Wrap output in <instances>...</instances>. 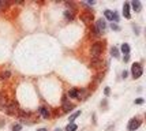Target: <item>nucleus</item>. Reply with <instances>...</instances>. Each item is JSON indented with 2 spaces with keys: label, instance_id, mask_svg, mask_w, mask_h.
Listing matches in <instances>:
<instances>
[{
  "label": "nucleus",
  "instance_id": "f257e3e1",
  "mask_svg": "<svg viewBox=\"0 0 146 131\" xmlns=\"http://www.w3.org/2000/svg\"><path fill=\"white\" fill-rule=\"evenodd\" d=\"M102 51H104V44L100 41H96L94 44H92V48H90V56L92 59H101Z\"/></svg>",
  "mask_w": 146,
  "mask_h": 131
},
{
  "label": "nucleus",
  "instance_id": "f03ea898",
  "mask_svg": "<svg viewBox=\"0 0 146 131\" xmlns=\"http://www.w3.org/2000/svg\"><path fill=\"white\" fill-rule=\"evenodd\" d=\"M143 74V68H142V64L141 63H134L131 66V75H133L134 79H138L141 78Z\"/></svg>",
  "mask_w": 146,
  "mask_h": 131
},
{
  "label": "nucleus",
  "instance_id": "7ed1b4c3",
  "mask_svg": "<svg viewBox=\"0 0 146 131\" xmlns=\"http://www.w3.org/2000/svg\"><path fill=\"white\" fill-rule=\"evenodd\" d=\"M96 31H97V34L98 36H101V34H104L105 33V29H107V22H105V19H97L96 21V26H94Z\"/></svg>",
  "mask_w": 146,
  "mask_h": 131
},
{
  "label": "nucleus",
  "instance_id": "20e7f679",
  "mask_svg": "<svg viewBox=\"0 0 146 131\" xmlns=\"http://www.w3.org/2000/svg\"><path fill=\"white\" fill-rule=\"evenodd\" d=\"M141 124H142V120H141L139 118H133L130 122H128L127 128H128V131H135V130L139 128Z\"/></svg>",
  "mask_w": 146,
  "mask_h": 131
},
{
  "label": "nucleus",
  "instance_id": "39448f33",
  "mask_svg": "<svg viewBox=\"0 0 146 131\" xmlns=\"http://www.w3.org/2000/svg\"><path fill=\"white\" fill-rule=\"evenodd\" d=\"M93 13L92 11H86V13H83V14H81V19H82L85 23H92L93 22Z\"/></svg>",
  "mask_w": 146,
  "mask_h": 131
},
{
  "label": "nucleus",
  "instance_id": "423d86ee",
  "mask_svg": "<svg viewBox=\"0 0 146 131\" xmlns=\"http://www.w3.org/2000/svg\"><path fill=\"white\" fill-rule=\"evenodd\" d=\"M89 96H90V92L88 89H78V96H76L78 100H86Z\"/></svg>",
  "mask_w": 146,
  "mask_h": 131
},
{
  "label": "nucleus",
  "instance_id": "0eeeda50",
  "mask_svg": "<svg viewBox=\"0 0 146 131\" xmlns=\"http://www.w3.org/2000/svg\"><path fill=\"white\" fill-rule=\"evenodd\" d=\"M38 113H40L44 119L51 118V112H49V109H48L46 106H40V108H38Z\"/></svg>",
  "mask_w": 146,
  "mask_h": 131
},
{
  "label": "nucleus",
  "instance_id": "6e6552de",
  "mask_svg": "<svg viewBox=\"0 0 146 131\" xmlns=\"http://www.w3.org/2000/svg\"><path fill=\"white\" fill-rule=\"evenodd\" d=\"M130 6L134 8V11H135V13H141V11H142V4H141L139 0H133Z\"/></svg>",
  "mask_w": 146,
  "mask_h": 131
},
{
  "label": "nucleus",
  "instance_id": "1a4fd4ad",
  "mask_svg": "<svg viewBox=\"0 0 146 131\" xmlns=\"http://www.w3.org/2000/svg\"><path fill=\"white\" fill-rule=\"evenodd\" d=\"M123 17L126 19L131 18V14H130V3H124V4H123Z\"/></svg>",
  "mask_w": 146,
  "mask_h": 131
},
{
  "label": "nucleus",
  "instance_id": "9d476101",
  "mask_svg": "<svg viewBox=\"0 0 146 131\" xmlns=\"http://www.w3.org/2000/svg\"><path fill=\"white\" fill-rule=\"evenodd\" d=\"M62 104H63V105H62V108H63L64 112H71V111L74 109V104H71L68 100L64 101V102H62Z\"/></svg>",
  "mask_w": 146,
  "mask_h": 131
},
{
  "label": "nucleus",
  "instance_id": "9b49d317",
  "mask_svg": "<svg viewBox=\"0 0 146 131\" xmlns=\"http://www.w3.org/2000/svg\"><path fill=\"white\" fill-rule=\"evenodd\" d=\"M90 66H92L93 68H100V67L102 66V60H101V59H92Z\"/></svg>",
  "mask_w": 146,
  "mask_h": 131
},
{
  "label": "nucleus",
  "instance_id": "f8f14e48",
  "mask_svg": "<svg viewBox=\"0 0 146 131\" xmlns=\"http://www.w3.org/2000/svg\"><path fill=\"white\" fill-rule=\"evenodd\" d=\"M6 106H7V98H6V96H4L3 93H0V109L3 111Z\"/></svg>",
  "mask_w": 146,
  "mask_h": 131
},
{
  "label": "nucleus",
  "instance_id": "ddd939ff",
  "mask_svg": "<svg viewBox=\"0 0 146 131\" xmlns=\"http://www.w3.org/2000/svg\"><path fill=\"white\" fill-rule=\"evenodd\" d=\"M120 51L124 53V55H130V45L128 44H121V47H120Z\"/></svg>",
  "mask_w": 146,
  "mask_h": 131
},
{
  "label": "nucleus",
  "instance_id": "4468645a",
  "mask_svg": "<svg viewBox=\"0 0 146 131\" xmlns=\"http://www.w3.org/2000/svg\"><path fill=\"white\" fill-rule=\"evenodd\" d=\"M64 18H66V21H72L74 19V13H71L70 10H66L64 11Z\"/></svg>",
  "mask_w": 146,
  "mask_h": 131
},
{
  "label": "nucleus",
  "instance_id": "2eb2a0df",
  "mask_svg": "<svg viewBox=\"0 0 146 131\" xmlns=\"http://www.w3.org/2000/svg\"><path fill=\"white\" fill-rule=\"evenodd\" d=\"M104 15H105V19H108V21H113V11H111V10H105V11H104Z\"/></svg>",
  "mask_w": 146,
  "mask_h": 131
},
{
  "label": "nucleus",
  "instance_id": "dca6fc26",
  "mask_svg": "<svg viewBox=\"0 0 146 131\" xmlns=\"http://www.w3.org/2000/svg\"><path fill=\"white\" fill-rule=\"evenodd\" d=\"M68 96H70V98H76V96H78V89L76 87H72L68 90Z\"/></svg>",
  "mask_w": 146,
  "mask_h": 131
},
{
  "label": "nucleus",
  "instance_id": "f3484780",
  "mask_svg": "<svg viewBox=\"0 0 146 131\" xmlns=\"http://www.w3.org/2000/svg\"><path fill=\"white\" fill-rule=\"evenodd\" d=\"M76 130H78V126H76L75 123H68L64 131H76Z\"/></svg>",
  "mask_w": 146,
  "mask_h": 131
},
{
  "label": "nucleus",
  "instance_id": "a211bd4d",
  "mask_svg": "<svg viewBox=\"0 0 146 131\" xmlns=\"http://www.w3.org/2000/svg\"><path fill=\"white\" fill-rule=\"evenodd\" d=\"M111 55H112L115 59H120V55H119V49H117L116 47H113V48L111 49Z\"/></svg>",
  "mask_w": 146,
  "mask_h": 131
},
{
  "label": "nucleus",
  "instance_id": "6ab92c4d",
  "mask_svg": "<svg viewBox=\"0 0 146 131\" xmlns=\"http://www.w3.org/2000/svg\"><path fill=\"white\" fill-rule=\"evenodd\" d=\"M79 115H81V111H76V112L72 113V115H71L70 118H68V120H70V123H74V120H75V119L78 118Z\"/></svg>",
  "mask_w": 146,
  "mask_h": 131
},
{
  "label": "nucleus",
  "instance_id": "aec40b11",
  "mask_svg": "<svg viewBox=\"0 0 146 131\" xmlns=\"http://www.w3.org/2000/svg\"><path fill=\"white\" fill-rule=\"evenodd\" d=\"M102 78H104V75H102V74H97V75H96V79H94L96 85H98V83L102 81Z\"/></svg>",
  "mask_w": 146,
  "mask_h": 131
},
{
  "label": "nucleus",
  "instance_id": "412c9836",
  "mask_svg": "<svg viewBox=\"0 0 146 131\" xmlns=\"http://www.w3.org/2000/svg\"><path fill=\"white\" fill-rule=\"evenodd\" d=\"M111 29L115 31H120V26L117 25V23H113V22H112V23H111Z\"/></svg>",
  "mask_w": 146,
  "mask_h": 131
},
{
  "label": "nucleus",
  "instance_id": "4be33fe9",
  "mask_svg": "<svg viewBox=\"0 0 146 131\" xmlns=\"http://www.w3.org/2000/svg\"><path fill=\"white\" fill-rule=\"evenodd\" d=\"M10 75H11V72H10V71H6V72H3V74L0 75V78H3V79H7V78H10Z\"/></svg>",
  "mask_w": 146,
  "mask_h": 131
},
{
  "label": "nucleus",
  "instance_id": "5701e85b",
  "mask_svg": "<svg viewBox=\"0 0 146 131\" xmlns=\"http://www.w3.org/2000/svg\"><path fill=\"white\" fill-rule=\"evenodd\" d=\"M22 130V126L21 124H14L13 126V131H21Z\"/></svg>",
  "mask_w": 146,
  "mask_h": 131
},
{
  "label": "nucleus",
  "instance_id": "b1692460",
  "mask_svg": "<svg viewBox=\"0 0 146 131\" xmlns=\"http://www.w3.org/2000/svg\"><path fill=\"white\" fill-rule=\"evenodd\" d=\"M134 102H135L137 105H142V104L145 102V100H143V98H137V100L134 101Z\"/></svg>",
  "mask_w": 146,
  "mask_h": 131
},
{
  "label": "nucleus",
  "instance_id": "393cba45",
  "mask_svg": "<svg viewBox=\"0 0 146 131\" xmlns=\"http://www.w3.org/2000/svg\"><path fill=\"white\" fill-rule=\"evenodd\" d=\"M104 94H105L107 97H108L109 94H111V89H109L108 86H107V87H105V89H104Z\"/></svg>",
  "mask_w": 146,
  "mask_h": 131
},
{
  "label": "nucleus",
  "instance_id": "a878e982",
  "mask_svg": "<svg viewBox=\"0 0 146 131\" xmlns=\"http://www.w3.org/2000/svg\"><path fill=\"white\" fill-rule=\"evenodd\" d=\"M6 7H7V3H6V1H0V11H1V10H4Z\"/></svg>",
  "mask_w": 146,
  "mask_h": 131
},
{
  "label": "nucleus",
  "instance_id": "bb28decb",
  "mask_svg": "<svg viewBox=\"0 0 146 131\" xmlns=\"http://www.w3.org/2000/svg\"><path fill=\"white\" fill-rule=\"evenodd\" d=\"M127 75H128L127 71H123V72H121V78H123V79H126V78H127Z\"/></svg>",
  "mask_w": 146,
  "mask_h": 131
},
{
  "label": "nucleus",
  "instance_id": "cd10ccee",
  "mask_svg": "<svg viewBox=\"0 0 146 131\" xmlns=\"http://www.w3.org/2000/svg\"><path fill=\"white\" fill-rule=\"evenodd\" d=\"M94 4H96V1H93V0H89L86 6H94Z\"/></svg>",
  "mask_w": 146,
  "mask_h": 131
},
{
  "label": "nucleus",
  "instance_id": "c85d7f7f",
  "mask_svg": "<svg viewBox=\"0 0 146 131\" xmlns=\"http://www.w3.org/2000/svg\"><path fill=\"white\" fill-rule=\"evenodd\" d=\"M123 60H124V62H128V60H130V55H126V56H124V59H123Z\"/></svg>",
  "mask_w": 146,
  "mask_h": 131
},
{
  "label": "nucleus",
  "instance_id": "c756f323",
  "mask_svg": "<svg viewBox=\"0 0 146 131\" xmlns=\"http://www.w3.org/2000/svg\"><path fill=\"white\" fill-rule=\"evenodd\" d=\"M37 131H48V130H46V128H44V127H42V128H38Z\"/></svg>",
  "mask_w": 146,
  "mask_h": 131
},
{
  "label": "nucleus",
  "instance_id": "7c9ffc66",
  "mask_svg": "<svg viewBox=\"0 0 146 131\" xmlns=\"http://www.w3.org/2000/svg\"><path fill=\"white\" fill-rule=\"evenodd\" d=\"M55 131H62V130H60V128H56V130H55Z\"/></svg>",
  "mask_w": 146,
  "mask_h": 131
}]
</instances>
